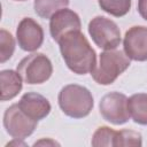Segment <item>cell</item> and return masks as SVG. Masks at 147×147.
Returning <instances> with one entry per match:
<instances>
[{"mask_svg": "<svg viewBox=\"0 0 147 147\" xmlns=\"http://www.w3.org/2000/svg\"><path fill=\"white\" fill-rule=\"evenodd\" d=\"M116 131L109 126H100L95 130L92 137V146L94 147H110L114 142Z\"/></svg>", "mask_w": 147, "mask_h": 147, "instance_id": "cell-17", "label": "cell"}, {"mask_svg": "<svg viewBox=\"0 0 147 147\" xmlns=\"http://www.w3.org/2000/svg\"><path fill=\"white\" fill-rule=\"evenodd\" d=\"M100 8L107 14L122 17L131 9V0H98Z\"/></svg>", "mask_w": 147, "mask_h": 147, "instance_id": "cell-15", "label": "cell"}, {"mask_svg": "<svg viewBox=\"0 0 147 147\" xmlns=\"http://www.w3.org/2000/svg\"><path fill=\"white\" fill-rule=\"evenodd\" d=\"M23 79L20 74L15 70H2L0 72V85H1V101L14 99L22 90Z\"/></svg>", "mask_w": 147, "mask_h": 147, "instance_id": "cell-12", "label": "cell"}, {"mask_svg": "<svg viewBox=\"0 0 147 147\" xmlns=\"http://www.w3.org/2000/svg\"><path fill=\"white\" fill-rule=\"evenodd\" d=\"M18 107L34 121L45 118L52 109L49 101L44 95L36 92H28L23 94L18 101Z\"/></svg>", "mask_w": 147, "mask_h": 147, "instance_id": "cell-11", "label": "cell"}, {"mask_svg": "<svg viewBox=\"0 0 147 147\" xmlns=\"http://www.w3.org/2000/svg\"><path fill=\"white\" fill-rule=\"evenodd\" d=\"M69 0H34L33 8L41 18H51L56 11L67 8Z\"/></svg>", "mask_w": 147, "mask_h": 147, "instance_id": "cell-14", "label": "cell"}, {"mask_svg": "<svg viewBox=\"0 0 147 147\" xmlns=\"http://www.w3.org/2000/svg\"><path fill=\"white\" fill-rule=\"evenodd\" d=\"M38 121L30 118L20 107L18 103L8 107L3 114V126L6 132L15 139H25L30 137L36 127Z\"/></svg>", "mask_w": 147, "mask_h": 147, "instance_id": "cell-6", "label": "cell"}, {"mask_svg": "<svg viewBox=\"0 0 147 147\" xmlns=\"http://www.w3.org/2000/svg\"><path fill=\"white\" fill-rule=\"evenodd\" d=\"M57 44L64 63L74 74L86 75L95 68V51L80 30L64 34Z\"/></svg>", "mask_w": 147, "mask_h": 147, "instance_id": "cell-1", "label": "cell"}, {"mask_svg": "<svg viewBox=\"0 0 147 147\" xmlns=\"http://www.w3.org/2000/svg\"><path fill=\"white\" fill-rule=\"evenodd\" d=\"M124 53L130 60L147 61V28L136 25L130 28L123 39Z\"/></svg>", "mask_w": 147, "mask_h": 147, "instance_id": "cell-9", "label": "cell"}, {"mask_svg": "<svg viewBox=\"0 0 147 147\" xmlns=\"http://www.w3.org/2000/svg\"><path fill=\"white\" fill-rule=\"evenodd\" d=\"M138 13L147 21V0H138Z\"/></svg>", "mask_w": 147, "mask_h": 147, "instance_id": "cell-19", "label": "cell"}, {"mask_svg": "<svg viewBox=\"0 0 147 147\" xmlns=\"http://www.w3.org/2000/svg\"><path fill=\"white\" fill-rule=\"evenodd\" d=\"M11 145H14V146H26V144H24V142L22 141V139H15V138H14L13 141L8 142L6 146L8 147V146H11Z\"/></svg>", "mask_w": 147, "mask_h": 147, "instance_id": "cell-21", "label": "cell"}, {"mask_svg": "<svg viewBox=\"0 0 147 147\" xmlns=\"http://www.w3.org/2000/svg\"><path fill=\"white\" fill-rule=\"evenodd\" d=\"M15 51V40L10 32L5 29L0 30V62L8 61Z\"/></svg>", "mask_w": 147, "mask_h": 147, "instance_id": "cell-18", "label": "cell"}, {"mask_svg": "<svg viewBox=\"0 0 147 147\" xmlns=\"http://www.w3.org/2000/svg\"><path fill=\"white\" fill-rule=\"evenodd\" d=\"M61 110L71 118H84L93 109V96L90 90L78 84H69L61 88L57 96Z\"/></svg>", "mask_w": 147, "mask_h": 147, "instance_id": "cell-2", "label": "cell"}, {"mask_svg": "<svg viewBox=\"0 0 147 147\" xmlns=\"http://www.w3.org/2000/svg\"><path fill=\"white\" fill-rule=\"evenodd\" d=\"M16 40L21 49L25 52L37 51L44 41V30L31 17H24L17 25Z\"/></svg>", "mask_w": 147, "mask_h": 147, "instance_id": "cell-8", "label": "cell"}, {"mask_svg": "<svg viewBox=\"0 0 147 147\" xmlns=\"http://www.w3.org/2000/svg\"><path fill=\"white\" fill-rule=\"evenodd\" d=\"M100 114L107 122L114 125H122L129 122L127 98L119 92H110L103 95L99 103Z\"/></svg>", "mask_w": 147, "mask_h": 147, "instance_id": "cell-7", "label": "cell"}, {"mask_svg": "<svg viewBox=\"0 0 147 147\" xmlns=\"http://www.w3.org/2000/svg\"><path fill=\"white\" fill-rule=\"evenodd\" d=\"M130 117L134 123L147 125V93H136L127 99Z\"/></svg>", "mask_w": 147, "mask_h": 147, "instance_id": "cell-13", "label": "cell"}, {"mask_svg": "<svg viewBox=\"0 0 147 147\" xmlns=\"http://www.w3.org/2000/svg\"><path fill=\"white\" fill-rule=\"evenodd\" d=\"M87 30L93 42L101 49H116L121 44V30L108 17L95 16L90 21Z\"/></svg>", "mask_w": 147, "mask_h": 147, "instance_id": "cell-5", "label": "cell"}, {"mask_svg": "<svg viewBox=\"0 0 147 147\" xmlns=\"http://www.w3.org/2000/svg\"><path fill=\"white\" fill-rule=\"evenodd\" d=\"M82 28V22L77 13L71 9L63 8L56 11L49 18V32L56 42L67 33L78 31Z\"/></svg>", "mask_w": 147, "mask_h": 147, "instance_id": "cell-10", "label": "cell"}, {"mask_svg": "<svg viewBox=\"0 0 147 147\" xmlns=\"http://www.w3.org/2000/svg\"><path fill=\"white\" fill-rule=\"evenodd\" d=\"M15 1H25V0H15Z\"/></svg>", "mask_w": 147, "mask_h": 147, "instance_id": "cell-22", "label": "cell"}, {"mask_svg": "<svg viewBox=\"0 0 147 147\" xmlns=\"http://www.w3.org/2000/svg\"><path fill=\"white\" fill-rule=\"evenodd\" d=\"M60 146V144L59 142H56L55 140H52V139H49V138H47V139H40V140H38V141H36L34 144H33V146Z\"/></svg>", "mask_w": 147, "mask_h": 147, "instance_id": "cell-20", "label": "cell"}, {"mask_svg": "<svg viewBox=\"0 0 147 147\" xmlns=\"http://www.w3.org/2000/svg\"><path fill=\"white\" fill-rule=\"evenodd\" d=\"M16 71L23 82L30 85L42 84L47 82L53 74L51 60L42 53H33L20 61Z\"/></svg>", "mask_w": 147, "mask_h": 147, "instance_id": "cell-4", "label": "cell"}, {"mask_svg": "<svg viewBox=\"0 0 147 147\" xmlns=\"http://www.w3.org/2000/svg\"><path fill=\"white\" fill-rule=\"evenodd\" d=\"M142 145L141 134L133 130L116 131L114 137V147H140Z\"/></svg>", "mask_w": 147, "mask_h": 147, "instance_id": "cell-16", "label": "cell"}, {"mask_svg": "<svg viewBox=\"0 0 147 147\" xmlns=\"http://www.w3.org/2000/svg\"><path fill=\"white\" fill-rule=\"evenodd\" d=\"M129 67L130 59L125 53L116 49L105 51L100 54L99 63L92 70L91 76L99 85H110Z\"/></svg>", "mask_w": 147, "mask_h": 147, "instance_id": "cell-3", "label": "cell"}]
</instances>
